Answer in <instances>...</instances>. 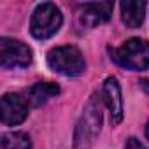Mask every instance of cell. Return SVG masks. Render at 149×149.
<instances>
[{
	"instance_id": "cell-1",
	"label": "cell",
	"mask_w": 149,
	"mask_h": 149,
	"mask_svg": "<svg viewBox=\"0 0 149 149\" xmlns=\"http://www.w3.org/2000/svg\"><path fill=\"white\" fill-rule=\"evenodd\" d=\"M102 128V98L91 95L74 132V149H91Z\"/></svg>"
},
{
	"instance_id": "cell-2",
	"label": "cell",
	"mask_w": 149,
	"mask_h": 149,
	"mask_svg": "<svg viewBox=\"0 0 149 149\" xmlns=\"http://www.w3.org/2000/svg\"><path fill=\"white\" fill-rule=\"evenodd\" d=\"M47 65L63 76L77 77L84 72L86 61L83 53L76 46H60L47 53Z\"/></svg>"
},
{
	"instance_id": "cell-3",
	"label": "cell",
	"mask_w": 149,
	"mask_h": 149,
	"mask_svg": "<svg viewBox=\"0 0 149 149\" xmlns=\"http://www.w3.org/2000/svg\"><path fill=\"white\" fill-rule=\"evenodd\" d=\"M63 23V16L61 11L51 4V2H42L35 7L32 19H30V32L35 39L39 40H46L49 37H53L60 26Z\"/></svg>"
},
{
	"instance_id": "cell-4",
	"label": "cell",
	"mask_w": 149,
	"mask_h": 149,
	"mask_svg": "<svg viewBox=\"0 0 149 149\" xmlns=\"http://www.w3.org/2000/svg\"><path fill=\"white\" fill-rule=\"evenodd\" d=\"M111 58L128 70H146L149 67V42L130 39L121 47L111 49Z\"/></svg>"
},
{
	"instance_id": "cell-5",
	"label": "cell",
	"mask_w": 149,
	"mask_h": 149,
	"mask_svg": "<svg viewBox=\"0 0 149 149\" xmlns=\"http://www.w3.org/2000/svg\"><path fill=\"white\" fill-rule=\"evenodd\" d=\"M32 63V51L26 44L2 37L0 39V65L4 68H25Z\"/></svg>"
},
{
	"instance_id": "cell-6",
	"label": "cell",
	"mask_w": 149,
	"mask_h": 149,
	"mask_svg": "<svg viewBox=\"0 0 149 149\" xmlns=\"http://www.w3.org/2000/svg\"><path fill=\"white\" fill-rule=\"evenodd\" d=\"M0 116L6 126L19 125L28 116V104L18 93H6L0 102Z\"/></svg>"
},
{
	"instance_id": "cell-7",
	"label": "cell",
	"mask_w": 149,
	"mask_h": 149,
	"mask_svg": "<svg viewBox=\"0 0 149 149\" xmlns=\"http://www.w3.org/2000/svg\"><path fill=\"white\" fill-rule=\"evenodd\" d=\"M102 97H104V104L109 109L111 123L119 125L123 121V98H121V88L116 77H107L104 81Z\"/></svg>"
},
{
	"instance_id": "cell-8",
	"label": "cell",
	"mask_w": 149,
	"mask_h": 149,
	"mask_svg": "<svg viewBox=\"0 0 149 149\" xmlns=\"http://www.w3.org/2000/svg\"><path fill=\"white\" fill-rule=\"evenodd\" d=\"M114 4L112 2H91L81 7V23L86 28H95L105 21H109L112 14Z\"/></svg>"
},
{
	"instance_id": "cell-9",
	"label": "cell",
	"mask_w": 149,
	"mask_h": 149,
	"mask_svg": "<svg viewBox=\"0 0 149 149\" xmlns=\"http://www.w3.org/2000/svg\"><path fill=\"white\" fill-rule=\"evenodd\" d=\"M144 11H146V2L128 0V2L121 4V19L128 28H139L144 21Z\"/></svg>"
},
{
	"instance_id": "cell-10",
	"label": "cell",
	"mask_w": 149,
	"mask_h": 149,
	"mask_svg": "<svg viewBox=\"0 0 149 149\" xmlns=\"http://www.w3.org/2000/svg\"><path fill=\"white\" fill-rule=\"evenodd\" d=\"M60 93V86L54 83H37L30 88L28 91V100L33 107H40L44 105L49 98L56 97Z\"/></svg>"
},
{
	"instance_id": "cell-11",
	"label": "cell",
	"mask_w": 149,
	"mask_h": 149,
	"mask_svg": "<svg viewBox=\"0 0 149 149\" xmlns=\"http://www.w3.org/2000/svg\"><path fill=\"white\" fill-rule=\"evenodd\" d=\"M2 149H32L30 137L25 132H11L4 133L2 140H0Z\"/></svg>"
},
{
	"instance_id": "cell-12",
	"label": "cell",
	"mask_w": 149,
	"mask_h": 149,
	"mask_svg": "<svg viewBox=\"0 0 149 149\" xmlns=\"http://www.w3.org/2000/svg\"><path fill=\"white\" fill-rule=\"evenodd\" d=\"M126 149H146L135 137H130L128 140H126Z\"/></svg>"
},
{
	"instance_id": "cell-13",
	"label": "cell",
	"mask_w": 149,
	"mask_h": 149,
	"mask_svg": "<svg viewBox=\"0 0 149 149\" xmlns=\"http://www.w3.org/2000/svg\"><path fill=\"white\" fill-rule=\"evenodd\" d=\"M146 137L149 139V123H147V126H146Z\"/></svg>"
}]
</instances>
